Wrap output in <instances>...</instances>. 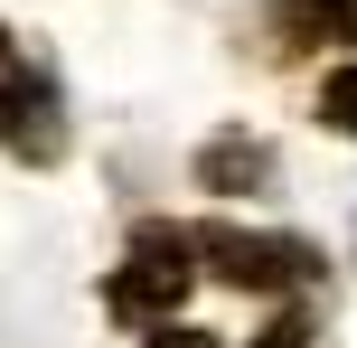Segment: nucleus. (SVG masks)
Masks as SVG:
<instances>
[{"mask_svg":"<svg viewBox=\"0 0 357 348\" xmlns=\"http://www.w3.org/2000/svg\"><path fill=\"white\" fill-rule=\"evenodd\" d=\"M10 56H19V38H10V19H0V66H10Z\"/></svg>","mask_w":357,"mask_h":348,"instance_id":"obj_9","label":"nucleus"},{"mask_svg":"<svg viewBox=\"0 0 357 348\" xmlns=\"http://www.w3.org/2000/svg\"><path fill=\"white\" fill-rule=\"evenodd\" d=\"M310 123L339 132V142H357V66H329L320 94H310Z\"/></svg>","mask_w":357,"mask_h":348,"instance_id":"obj_6","label":"nucleus"},{"mask_svg":"<svg viewBox=\"0 0 357 348\" xmlns=\"http://www.w3.org/2000/svg\"><path fill=\"white\" fill-rule=\"evenodd\" d=\"M142 348H216L207 330H142Z\"/></svg>","mask_w":357,"mask_h":348,"instance_id":"obj_8","label":"nucleus"},{"mask_svg":"<svg viewBox=\"0 0 357 348\" xmlns=\"http://www.w3.org/2000/svg\"><path fill=\"white\" fill-rule=\"evenodd\" d=\"M197 282V255H188V226L169 217H142L123 236V264L104 273V311L123 320V330H169V311L188 301Z\"/></svg>","mask_w":357,"mask_h":348,"instance_id":"obj_2","label":"nucleus"},{"mask_svg":"<svg viewBox=\"0 0 357 348\" xmlns=\"http://www.w3.org/2000/svg\"><path fill=\"white\" fill-rule=\"evenodd\" d=\"M310 339H320V311H273V330L254 348H310Z\"/></svg>","mask_w":357,"mask_h":348,"instance_id":"obj_7","label":"nucleus"},{"mask_svg":"<svg viewBox=\"0 0 357 348\" xmlns=\"http://www.w3.org/2000/svg\"><path fill=\"white\" fill-rule=\"evenodd\" d=\"M188 179L207 188V198H264V188H273V142H264V132H245V123H226V132L197 142Z\"/></svg>","mask_w":357,"mask_h":348,"instance_id":"obj_5","label":"nucleus"},{"mask_svg":"<svg viewBox=\"0 0 357 348\" xmlns=\"http://www.w3.org/2000/svg\"><path fill=\"white\" fill-rule=\"evenodd\" d=\"M66 142H75V132H66V94H56V75L38 66V56H29V66L10 56V66H0V151H10L19 169H56Z\"/></svg>","mask_w":357,"mask_h":348,"instance_id":"obj_3","label":"nucleus"},{"mask_svg":"<svg viewBox=\"0 0 357 348\" xmlns=\"http://www.w3.org/2000/svg\"><path fill=\"white\" fill-rule=\"evenodd\" d=\"M188 255L226 292H273V301L329 292V255L310 236H282V226H188Z\"/></svg>","mask_w":357,"mask_h":348,"instance_id":"obj_1","label":"nucleus"},{"mask_svg":"<svg viewBox=\"0 0 357 348\" xmlns=\"http://www.w3.org/2000/svg\"><path fill=\"white\" fill-rule=\"evenodd\" d=\"M254 38H264V56H273V66L339 56V47H357V0H264Z\"/></svg>","mask_w":357,"mask_h":348,"instance_id":"obj_4","label":"nucleus"}]
</instances>
